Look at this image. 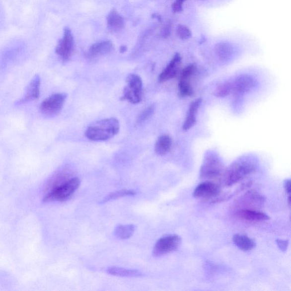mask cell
Masks as SVG:
<instances>
[{
	"instance_id": "20",
	"label": "cell",
	"mask_w": 291,
	"mask_h": 291,
	"mask_svg": "<svg viewBox=\"0 0 291 291\" xmlns=\"http://www.w3.org/2000/svg\"><path fill=\"white\" fill-rule=\"evenodd\" d=\"M172 146L171 138L168 135L160 136L156 141L155 151L156 154L164 155L170 151Z\"/></svg>"
},
{
	"instance_id": "15",
	"label": "cell",
	"mask_w": 291,
	"mask_h": 291,
	"mask_svg": "<svg viewBox=\"0 0 291 291\" xmlns=\"http://www.w3.org/2000/svg\"><path fill=\"white\" fill-rule=\"evenodd\" d=\"M70 172L66 168H62L55 173L46 184L45 188L46 194L65 183L66 181L70 179Z\"/></svg>"
},
{
	"instance_id": "31",
	"label": "cell",
	"mask_w": 291,
	"mask_h": 291,
	"mask_svg": "<svg viewBox=\"0 0 291 291\" xmlns=\"http://www.w3.org/2000/svg\"><path fill=\"white\" fill-rule=\"evenodd\" d=\"M277 242L279 248H280L282 251H286L287 247H288L289 246L288 241H287V240L278 239Z\"/></svg>"
},
{
	"instance_id": "12",
	"label": "cell",
	"mask_w": 291,
	"mask_h": 291,
	"mask_svg": "<svg viewBox=\"0 0 291 291\" xmlns=\"http://www.w3.org/2000/svg\"><path fill=\"white\" fill-rule=\"evenodd\" d=\"M182 58L179 54L175 55L166 68L162 73L159 74V81L160 82H164L174 78L178 73L181 64Z\"/></svg>"
},
{
	"instance_id": "19",
	"label": "cell",
	"mask_w": 291,
	"mask_h": 291,
	"mask_svg": "<svg viewBox=\"0 0 291 291\" xmlns=\"http://www.w3.org/2000/svg\"><path fill=\"white\" fill-rule=\"evenodd\" d=\"M233 241L240 250L244 251L252 250L256 246V243L254 240L245 235L235 234L233 237Z\"/></svg>"
},
{
	"instance_id": "23",
	"label": "cell",
	"mask_w": 291,
	"mask_h": 291,
	"mask_svg": "<svg viewBox=\"0 0 291 291\" xmlns=\"http://www.w3.org/2000/svg\"><path fill=\"white\" fill-rule=\"evenodd\" d=\"M136 227L134 225H120L116 227L115 235L121 239H127L131 238L136 230Z\"/></svg>"
},
{
	"instance_id": "17",
	"label": "cell",
	"mask_w": 291,
	"mask_h": 291,
	"mask_svg": "<svg viewBox=\"0 0 291 291\" xmlns=\"http://www.w3.org/2000/svg\"><path fill=\"white\" fill-rule=\"evenodd\" d=\"M113 50L114 46L111 41H102L96 43L90 47L88 56L90 58L103 56L111 53Z\"/></svg>"
},
{
	"instance_id": "1",
	"label": "cell",
	"mask_w": 291,
	"mask_h": 291,
	"mask_svg": "<svg viewBox=\"0 0 291 291\" xmlns=\"http://www.w3.org/2000/svg\"><path fill=\"white\" fill-rule=\"evenodd\" d=\"M258 160L254 156H245L234 161L224 169L221 175V183L224 187L233 186L257 170Z\"/></svg>"
},
{
	"instance_id": "32",
	"label": "cell",
	"mask_w": 291,
	"mask_h": 291,
	"mask_svg": "<svg viewBox=\"0 0 291 291\" xmlns=\"http://www.w3.org/2000/svg\"><path fill=\"white\" fill-rule=\"evenodd\" d=\"M284 187L287 194L290 196L291 194V180L290 179H286L284 182Z\"/></svg>"
},
{
	"instance_id": "25",
	"label": "cell",
	"mask_w": 291,
	"mask_h": 291,
	"mask_svg": "<svg viewBox=\"0 0 291 291\" xmlns=\"http://www.w3.org/2000/svg\"><path fill=\"white\" fill-rule=\"evenodd\" d=\"M216 53L222 60L230 57L232 53V47L229 43L220 42L215 46Z\"/></svg>"
},
{
	"instance_id": "29",
	"label": "cell",
	"mask_w": 291,
	"mask_h": 291,
	"mask_svg": "<svg viewBox=\"0 0 291 291\" xmlns=\"http://www.w3.org/2000/svg\"><path fill=\"white\" fill-rule=\"evenodd\" d=\"M154 112V106L151 105L150 107L146 109L145 111L141 114V115L139 117V120H138V122H139V123H143V122L148 119L149 118L153 115Z\"/></svg>"
},
{
	"instance_id": "24",
	"label": "cell",
	"mask_w": 291,
	"mask_h": 291,
	"mask_svg": "<svg viewBox=\"0 0 291 291\" xmlns=\"http://www.w3.org/2000/svg\"><path fill=\"white\" fill-rule=\"evenodd\" d=\"M137 193L135 191L130 190H122L115 192L111 193L109 195L102 200L100 204H105L114 200L119 199L120 198L127 197V196H134L136 195Z\"/></svg>"
},
{
	"instance_id": "5",
	"label": "cell",
	"mask_w": 291,
	"mask_h": 291,
	"mask_svg": "<svg viewBox=\"0 0 291 291\" xmlns=\"http://www.w3.org/2000/svg\"><path fill=\"white\" fill-rule=\"evenodd\" d=\"M127 83L121 100L128 101L132 104L140 103L143 97V83L142 78L138 74H130L127 77Z\"/></svg>"
},
{
	"instance_id": "14",
	"label": "cell",
	"mask_w": 291,
	"mask_h": 291,
	"mask_svg": "<svg viewBox=\"0 0 291 291\" xmlns=\"http://www.w3.org/2000/svg\"><path fill=\"white\" fill-rule=\"evenodd\" d=\"M265 198L257 191H247L236 203V205L244 207H254L262 205L265 203Z\"/></svg>"
},
{
	"instance_id": "2",
	"label": "cell",
	"mask_w": 291,
	"mask_h": 291,
	"mask_svg": "<svg viewBox=\"0 0 291 291\" xmlns=\"http://www.w3.org/2000/svg\"><path fill=\"white\" fill-rule=\"evenodd\" d=\"M120 125L116 118H109L95 122L89 126L85 133L90 141L102 142L112 139L119 133Z\"/></svg>"
},
{
	"instance_id": "26",
	"label": "cell",
	"mask_w": 291,
	"mask_h": 291,
	"mask_svg": "<svg viewBox=\"0 0 291 291\" xmlns=\"http://www.w3.org/2000/svg\"><path fill=\"white\" fill-rule=\"evenodd\" d=\"M231 92V83L226 82L218 85L215 90L214 94L216 97H224L229 95Z\"/></svg>"
},
{
	"instance_id": "4",
	"label": "cell",
	"mask_w": 291,
	"mask_h": 291,
	"mask_svg": "<svg viewBox=\"0 0 291 291\" xmlns=\"http://www.w3.org/2000/svg\"><path fill=\"white\" fill-rule=\"evenodd\" d=\"M222 161L217 153L207 152L200 170V178L211 179L221 176L224 170Z\"/></svg>"
},
{
	"instance_id": "6",
	"label": "cell",
	"mask_w": 291,
	"mask_h": 291,
	"mask_svg": "<svg viewBox=\"0 0 291 291\" xmlns=\"http://www.w3.org/2000/svg\"><path fill=\"white\" fill-rule=\"evenodd\" d=\"M65 93H54L42 101L39 107L42 115L47 118L56 116L61 112L67 99Z\"/></svg>"
},
{
	"instance_id": "9",
	"label": "cell",
	"mask_w": 291,
	"mask_h": 291,
	"mask_svg": "<svg viewBox=\"0 0 291 291\" xmlns=\"http://www.w3.org/2000/svg\"><path fill=\"white\" fill-rule=\"evenodd\" d=\"M41 78L39 74L35 75L27 85L24 95L15 104L20 105L39 99L40 96Z\"/></svg>"
},
{
	"instance_id": "21",
	"label": "cell",
	"mask_w": 291,
	"mask_h": 291,
	"mask_svg": "<svg viewBox=\"0 0 291 291\" xmlns=\"http://www.w3.org/2000/svg\"><path fill=\"white\" fill-rule=\"evenodd\" d=\"M108 29L113 32H117L123 29L124 21L123 17L116 11L113 10L107 18Z\"/></svg>"
},
{
	"instance_id": "16",
	"label": "cell",
	"mask_w": 291,
	"mask_h": 291,
	"mask_svg": "<svg viewBox=\"0 0 291 291\" xmlns=\"http://www.w3.org/2000/svg\"><path fill=\"white\" fill-rule=\"evenodd\" d=\"M236 216L239 218L248 221L261 222L270 219L269 216L263 212L245 209V208L239 210L236 212Z\"/></svg>"
},
{
	"instance_id": "13",
	"label": "cell",
	"mask_w": 291,
	"mask_h": 291,
	"mask_svg": "<svg viewBox=\"0 0 291 291\" xmlns=\"http://www.w3.org/2000/svg\"><path fill=\"white\" fill-rule=\"evenodd\" d=\"M255 85V81L252 77L249 75H241L232 82V92L239 94L247 93L252 89Z\"/></svg>"
},
{
	"instance_id": "18",
	"label": "cell",
	"mask_w": 291,
	"mask_h": 291,
	"mask_svg": "<svg viewBox=\"0 0 291 291\" xmlns=\"http://www.w3.org/2000/svg\"><path fill=\"white\" fill-rule=\"evenodd\" d=\"M202 101V99H198L192 101L191 103L190 107H189L188 115L183 124V129L184 131H188L196 124V115H197Z\"/></svg>"
},
{
	"instance_id": "30",
	"label": "cell",
	"mask_w": 291,
	"mask_h": 291,
	"mask_svg": "<svg viewBox=\"0 0 291 291\" xmlns=\"http://www.w3.org/2000/svg\"><path fill=\"white\" fill-rule=\"evenodd\" d=\"M186 0H176L172 6V9L174 13H179L183 10V5Z\"/></svg>"
},
{
	"instance_id": "22",
	"label": "cell",
	"mask_w": 291,
	"mask_h": 291,
	"mask_svg": "<svg viewBox=\"0 0 291 291\" xmlns=\"http://www.w3.org/2000/svg\"><path fill=\"white\" fill-rule=\"evenodd\" d=\"M107 273L113 276L119 277H140L143 276L141 271L136 270H130L120 267H112L107 270Z\"/></svg>"
},
{
	"instance_id": "33",
	"label": "cell",
	"mask_w": 291,
	"mask_h": 291,
	"mask_svg": "<svg viewBox=\"0 0 291 291\" xmlns=\"http://www.w3.org/2000/svg\"><path fill=\"white\" fill-rule=\"evenodd\" d=\"M127 47L125 46H123L120 47V52L121 53H124L125 52H127Z\"/></svg>"
},
{
	"instance_id": "11",
	"label": "cell",
	"mask_w": 291,
	"mask_h": 291,
	"mask_svg": "<svg viewBox=\"0 0 291 291\" xmlns=\"http://www.w3.org/2000/svg\"><path fill=\"white\" fill-rule=\"evenodd\" d=\"M221 188L218 184L206 182L200 184L195 189L193 196L196 199H210L218 196Z\"/></svg>"
},
{
	"instance_id": "27",
	"label": "cell",
	"mask_w": 291,
	"mask_h": 291,
	"mask_svg": "<svg viewBox=\"0 0 291 291\" xmlns=\"http://www.w3.org/2000/svg\"><path fill=\"white\" fill-rule=\"evenodd\" d=\"M251 184H252V182H247L245 183H243L241 185V186L238 187L237 190H236V191H234L233 194L229 195L223 196H221V197L216 199L215 200H213V201H212V203H218L220 202L226 201V200L230 199L233 197V196L239 194V193L241 192L242 191L246 190V189L248 188L251 186Z\"/></svg>"
},
{
	"instance_id": "28",
	"label": "cell",
	"mask_w": 291,
	"mask_h": 291,
	"mask_svg": "<svg viewBox=\"0 0 291 291\" xmlns=\"http://www.w3.org/2000/svg\"><path fill=\"white\" fill-rule=\"evenodd\" d=\"M176 33L178 37L182 39H188L192 36L191 31L186 26L179 25L177 27Z\"/></svg>"
},
{
	"instance_id": "8",
	"label": "cell",
	"mask_w": 291,
	"mask_h": 291,
	"mask_svg": "<svg viewBox=\"0 0 291 291\" xmlns=\"http://www.w3.org/2000/svg\"><path fill=\"white\" fill-rule=\"evenodd\" d=\"M73 39L72 31L68 27L64 30V37L58 42L56 52L64 62L68 61L73 52Z\"/></svg>"
},
{
	"instance_id": "3",
	"label": "cell",
	"mask_w": 291,
	"mask_h": 291,
	"mask_svg": "<svg viewBox=\"0 0 291 291\" xmlns=\"http://www.w3.org/2000/svg\"><path fill=\"white\" fill-rule=\"evenodd\" d=\"M80 186V180L77 178H70L61 186L47 193L43 203L63 202L67 201L74 194Z\"/></svg>"
},
{
	"instance_id": "10",
	"label": "cell",
	"mask_w": 291,
	"mask_h": 291,
	"mask_svg": "<svg viewBox=\"0 0 291 291\" xmlns=\"http://www.w3.org/2000/svg\"><path fill=\"white\" fill-rule=\"evenodd\" d=\"M196 70L195 65H190L185 68L181 74L179 83V93L181 96H191L193 89L191 84V80Z\"/></svg>"
},
{
	"instance_id": "7",
	"label": "cell",
	"mask_w": 291,
	"mask_h": 291,
	"mask_svg": "<svg viewBox=\"0 0 291 291\" xmlns=\"http://www.w3.org/2000/svg\"><path fill=\"white\" fill-rule=\"evenodd\" d=\"M182 243L180 236L176 234L164 236L156 242L153 249L154 256L159 257L178 249Z\"/></svg>"
}]
</instances>
